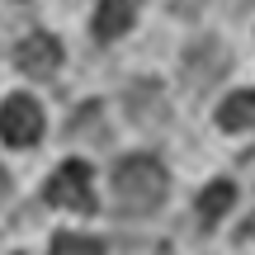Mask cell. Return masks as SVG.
Masks as SVG:
<instances>
[{
  "label": "cell",
  "instance_id": "obj_1",
  "mask_svg": "<svg viewBox=\"0 0 255 255\" xmlns=\"http://www.w3.org/2000/svg\"><path fill=\"white\" fill-rule=\"evenodd\" d=\"M165 165L156 161V156H128L119 161V170H114V203H119V213L128 218H146V213H156L165 203Z\"/></svg>",
  "mask_w": 255,
  "mask_h": 255
},
{
  "label": "cell",
  "instance_id": "obj_2",
  "mask_svg": "<svg viewBox=\"0 0 255 255\" xmlns=\"http://www.w3.org/2000/svg\"><path fill=\"white\" fill-rule=\"evenodd\" d=\"M47 203L71 213H95V184H90V165L85 161H62L47 180Z\"/></svg>",
  "mask_w": 255,
  "mask_h": 255
},
{
  "label": "cell",
  "instance_id": "obj_3",
  "mask_svg": "<svg viewBox=\"0 0 255 255\" xmlns=\"http://www.w3.org/2000/svg\"><path fill=\"white\" fill-rule=\"evenodd\" d=\"M0 137H5L9 146H33L38 137H43V109H38V100L9 95V100L0 104Z\"/></svg>",
  "mask_w": 255,
  "mask_h": 255
},
{
  "label": "cell",
  "instance_id": "obj_4",
  "mask_svg": "<svg viewBox=\"0 0 255 255\" xmlns=\"http://www.w3.org/2000/svg\"><path fill=\"white\" fill-rule=\"evenodd\" d=\"M14 66L24 76H33V81H47V76L62 66V43H57L52 33H28V38H19Z\"/></svg>",
  "mask_w": 255,
  "mask_h": 255
},
{
  "label": "cell",
  "instance_id": "obj_5",
  "mask_svg": "<svg viewBox=\"0 0 255 255\" xmlns=\"http://www.w3.org/2000/svg\"><path fill=\"white\" fill-rule=\"evenodd\" d=\"M227 71V52L213 43H199L189 47V57H184V81H189V90H203L208 81H218V76Z\"/></svg>",
  "mask_w": 255,
  "mask_h": 255
},
{
  "label": "cell",
  "instance_id": "obj_6",
  "mask_svg": "<svg viewBox=\"0 0 255 255\" xmlns=\"http://www.w3.org/2000/svg\"><path fill=\"white\" fill-rule=\"evenodd\" d=\"M137 19V0H100V9H95V38L100 43H114V38H123L128 28H132Z\"/></svg>",
  "mask_w": 255,
  "mask_h": 255
},
{
  "label": "cell",
  "instance_id": "obj_7",
  "mask_svg": "<svg viewBox=\"0 0 255 255\" xmlns=\"http://www.w3.org/2000/svg\"><path fill=\"white\" fill-rule=\"evenodd\" d=\"M218 123L227 128V132H251V128H255V90L227 95L222 109H218Z\"/></svg>",
  "mask_w": 255,
  "mask_h": 255
},
{
  "label": "cell",
  "instance_id": "obj_8",
  "mask_svg": "<svg viewBox=\"0 0 255 255\" xmlns=\"http://www.w3.org/2000/svg\"><path fill=\"white\" fill-rule=\"evenodd\" d=\"M232 203H237V189H232L227 180H213L208 189L199 194V222H203V227H213V222H218Z\"/></svg>",
  "mask_w": 255,
  "mask_h": 255
},
{
  "label": "cell",
  "instance_id": "obj_9",
  "mask_svg": "<svg viewBox=\"0 0 255 255\" xmlns=\"http://www.w3.org/2000/svg\"><path fill=\"white\" fill-rule=\"evenodd\" d=\"M52 255H104V246L95 237H76V232H62L52 241Z\"/></svg>",
  "mask_w": 255,
  "mask_h": 255
},
{
  "label": "cell",
  "instance_id": "obj_10",
  "mask_svg": "<svg viewBox=\"0 0 255 255\" xmlns=\"http://www.w3.org/2000/svg\"><path fill=\"white\" fill-rule=\"evenodd\" d=\"M251 241H255V218L246 222V227H241V246H251Z\"/></svg>",
  "mask_w": 255,
  "mask_h": 255
},
{
  "label": "cell",
  "instance_id": "obj_11",
  "mask_svg": "<svg viewBox=\"0 0 255 255\" xmlns=\"http://www.w3.org/2000/svg\"><path fill=\"white\" fill-rule=\"evenodd\" d=\"M5 194H9V175H5V165H0V203H5Z\"/></svg>",
  "mask_w": 255,
  "mask_h": 255
}]
</instances>
